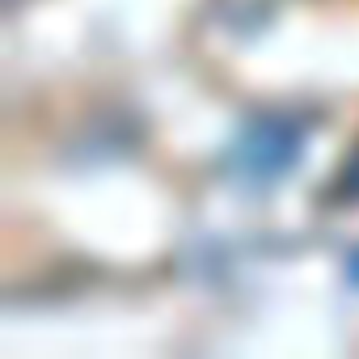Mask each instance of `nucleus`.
Masks as SVG:
<instances>
[{
	"label": "nucleus",
	"mask_w": 359,
	"mask_h": 359,
	"mask_svg": "<svg viewBox=\"0 0 359 359\" xmlns=\"http://www.w3.org/2000/svg\"><path fill=\"white\" fill-rule=\"evenodd\" d=\"M304 152V127L287 114H254L245 118L224 156H220V169L233 187H245V191H266L275 182L296 169Z\"/></svg>",
	"instance_id": "f257e3e1"
},
{
	"label": "nucleus",
	"mask_w": 359,
	"mask_h": 359,
	"mask_svg": "<svg viewBox=\"0 0 359 359\" xmlns=\"http://www.w3.org/2000/svg\"><path fill=\"white\" fill-rule=\"evenodd\" d=\"M330 199L338 203H359V148L351 152V161L334 173V182H330Z\"/></svg>",
	"instance_id": "f03ea898"
},
{
	"label": "nucleus",
	"mask_w": 359,
	"mask_h": 359,
	"mask_svg": "<svg viewBox=\"0 0 359 359\" xmlns=\"http://www.w3.org/2000/svg\"><path fill=\"white\" fill-rule=\"evenodd\" d=\"M346 271H351V279H355V283H359V250H355V254H351V262H346Z\"/></svg>",
	"instance_id": "7ed1b4c3"
}]
</instances>
